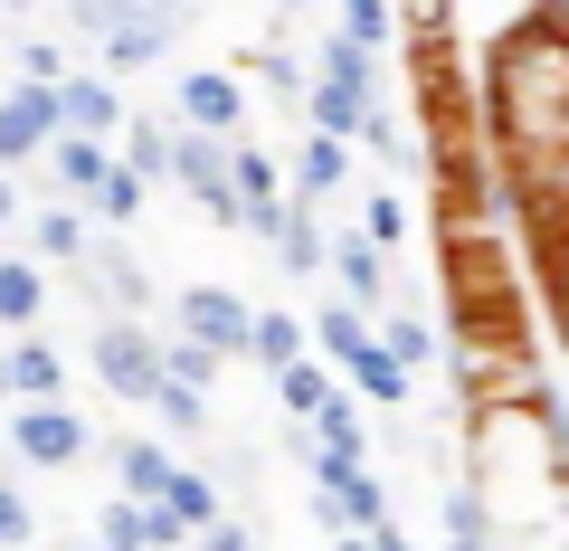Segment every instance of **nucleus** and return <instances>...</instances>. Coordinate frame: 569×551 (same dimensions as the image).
<instances>
[{
    "label": "nucleus",
    "mask_w": 569,
    "mask_h": 551,
    "mask_svg": "<svg viewBox=\"0 0 569 551\" xmlns=\"http://www.w3.org/2000/svg\"><path fill=\"white\" fill-rule=\"evenodd\" d=\"M181 314H190V333H200V343H247V333H257L238 305H228V295H190Z\"/></svg>",
    "instance_id": "nucleus-1"
},
{
    "label": "nucleus",
    "mask_w": 569,
    "mask_h": 551,
    "mask_svg": "<svg viewBox=\"0 0 569 551\" xmlns=\"http://www.w3.org/2000/svg\"><path fill=\"white\" fill-rule=\"evenodd\" d=\"M48 115H58V96H39V86H29L20 105H0V152H20V144H39V134H48Z\"/></svg>",
    "instance_id": "nucleus-2"
},
{
    "label": "nucleus",
    "mask_w": 569,
    "mask_h": 551,
    "mask_svg": "<svg viewBox=\"0 0 569 551\" xmlns=\"http://www.w3.org/2000/svg\"><path fill=\"white\" fill-rule=\"evenodd\" d=\"M104 381L114 390H162V371H152V352H133V333H104Z\"/></svg>",
    "instance_id": "nucleus-3"
},
{
    "label": "nucleus",
    "mask_w": 569,
    "mask_h": 551,
    "mask_svg": "<svg viewBox=\"0 0 569 551\" xmlns=\"http://www.w3.org/2000/svg\"><path fill=\"white\" fill-rule=\"evenodd\" d=\"M20 447H29V456H77V419H67V409H29Z\"/></svg>",
    "instance_id": "nucleus-4"
},
{
    "label": "nucleus",
    "mask_w": 569,
    "mask_h": 551,
    "mask_svg": "<svg viewBox=\"0 0 569 551\" xmlns=\"http://www.w3.org/2000/svg\"><path fill=\"white\" fill-rule=\"evenodd\" d=\"M190 115H200V124H228V115H238V86H228V77H190Z\"/></svg>",
    "instance_id": "nucleus-5"
},
{
    "label": "nucleus",
    "mask_w": 569,
    "mask_h": 551,
    "mask_svg": "<svg viewBox=\"0 0 569 551\" xmlns=\"http://www.w3.org/2000/svg\"><path fill=\"white\" fill-rule=\"evenodd\" d=\"M342 286H351V295H380V257H370V238L342 247Z\"/></svg>",
    "instance_id": "nucleus-6"
},
{
    "label": "nucleus",
    "mask_w": 569,
    "mask_h": 551,
    "mask_svg": "<svg viewBox=\"0 0 569 551\" xmlns=\"http://www.w3.org/2000/svg\"><path fill=\"white\" fill-rule=\"evenodd\" d=\"M162 504L181 513V523H200V513H209V485H200V475H171V485H162Z\"/></svg>",
    "instance_id": "nucleus-7"
},
{
    "label": "nucleus",
    "mask_w": 569,
    "mask_h": 551,
    "mask_svg": "<svg viewBox=\"0 0 569 551\" xmlns=\"http://www.w3.org/2000/svg\"><path fill=\"white\" fill-rule=\"evenodd\" d=\"M77 20H86V29H96V39H114V29H123V20H133V0H77Z\"/></svg>",
    "instance_id": "nucleus-8"
},
{
    "label": "nucleus",
    "mask_w": 569,
    "mask_h": 551,
    "mask_svg": "<svg viewBox=\"0 0 569 551\" xmlns=\"http://www.w3.org/2000/svg\"><path fill=\"white\" fill-rule=\"evenodd\" d=\"M67 115L77 124H114V96H104V86H67Z\"/></svg>",
    "instance_id": "nucleus-9"
},
{
    "label": "nucleus",
    "mask_w": 569,
    "mask_h": 551,
    "mask_svg": "<svg viewBox=\"0 0 569 551\" xmlns=\"http://www.w3.org/2000/svg\"><path fill=\"white\" fill-rule=\"evenodd\" d=\"M181 181H190V190H200V200H219V163H209V152H200V144H190V152H181Z\"/></svg>",
    "instance_id": "nucleus-10"
},
{
    "label": "nucleus",
    "mask_w": 569,
    "mask_h": 551,
    "mask_svg": "<svg viewBox=\"0 0 569 551\" xmlns=\"http://www.w3.org/2000/svg\"><path fill=\"white\" fill-rule=\"evenodd\" d=\"M247 343H257L266 362H295V324H257V333H247Z\"/></svg>",
    "instance_id": "nucleus-11"
},
{
    "label": "nucleus",
    "mask_w": 569,
    "mask_h": 551,
    "mask_svg": "<svg viewBox=\"0 0 569 551\" xmlns=\"http://www.w3.org/2000/svg\"><path fill=\"white\" fill-rule=\"evenodd\" d=\"M29 305H39V286H29L20 266H10V276H0V314H29Z\"/></svg>",
    "instance_id": "nucleus-12"
},
{
    "label": "nucleus",
    "mask_w": 569,
    "mask_h": 551,
    "mask_svg": "<svg viewBox=\"0 0 569 551\" xmlns=\"http://www.w3.org/2000/svg\"><path fill=\"white\" fill-rule=\"evenodd\" d=\"M162 10H181V0H162Z\"/></svg>",
    "instance_id": "nucleus-13"
}]
</instances>
